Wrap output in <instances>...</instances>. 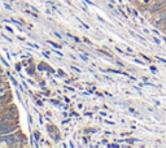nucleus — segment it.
<instances>
[{
    "label": "nucleus",
    "instance_id": "1",
    "mask_svg": "<svg viewBox=\"0 0 166 148\" xmlns=\"http://www.w3.org/2000/svg\"><path fill=\"white\" fill-rule=\"evenodd\" d=\"M166 9V1H154L152 0V3L148 4V13L149 16H154L156 13Z\"/></svg>",
    "mask_w": 166,
    "mask_h": 148
},
{
    "label": "nucleus",
    "instance_id": "2",
    "mask_svg": "<svg viewBox=\"0 0 166 148\" xmlns=\"http://www.w3.org/2000/svg\"><path fill=\"white\" fill-rule=\"evenodd\" d=\"M16 126L14 125H11L8 121H3L0 122V136L3 135H9V134H13L16 131Z\"/></svg>",
    "mask_w": 166,
    "mask_h": 148
},
{
    "label": "nucleus",
    "instance_id": "3",
    "mask_svg": "<svg viewBox=\"0 0 166 148\" xmlns=\"http://www.w3.org/2000/svg\"><path fill=\"white\" fill-rule=\"evenodd\" d=\"M48 44H51V45H52V47H55V48H61V47H60V45L57 44V43H55V42H52V40H48Z\"/></svg>",
    "mask_w": 166,
    "mask_h": 148
},
{
    "label": "nucleus",
    "instance_id": "4",
    "mask_svg": "<svg viewBox=\"0 0 166 148\" xmlns=\"http://www.w3.org/2000/svg\"><path fill=\"white\" fill-rule=\"evenodd\" d=\"M5 92V87L1 86V83H0V94H4Z\"/></svg>",
    "mask_w": 166,
    "mask_h": 148
},
{
    "label": "nucleus",
    "instance_id": "5",
    "mask_svg": "<svg viewBox=\"0 0 166 148\" xmlns=\"http://www.w3.org/2000/svg\"><path fill=\"white\" fill-rule=\"evenodd\" d=\"M134 61H135V62H138V64H140V65H144V62H143V61H140V60H138V59H134Z\"/></svg>",
    "mask_w": 166,
    "mask_h": 148
},
{
    "label": "nucleus",
    "instance_id": "6",
    "mask_svg": "<svg viewBox=\"0 0 166 148\" xmlns=\"http://www.w3.org/2000/svg\"><path fill=\"white\" fill-rule=\"evenodd\" d=\"M151 70H152V73H157V68H156V66H151Z\"/></svg>",
    "mask_w": 166,
    "mask_h": 148
},
{
    "label": "nucleus",
    "instance_id": "7",
    "mask_svg": "<svg viewBox=\"0 0 166 148\" xmlns=\"http://www.w3.org/2000/svg\"><path fill=\"white\" fill-rule=\"evenodd\" d=\"M26 13H27V15H30V16H33V17H38V16L35 15V13H31L30 11H26Z\"/></svg>",
    "mask_w": 166,
    "mask_h": 148
},
{
    "label": "nucleus",
    "instance_id": "8",
    "mask_svg": "<svg viewBox=\"0 0 166 148\" xmlns=\"http://www.w3.org/2000/svg\"><path fill=\"white\" fill-rule=\"evenodd\" d=\"M81 57H82L83 60H84V61H87V60H88V57H87L86 55H83V53H81Z\"/></svg>",
    "mask_w": 166,
    "mask_h": 148
},
{
    "label": "nucleus",
    "instance_id": "9",
    "mask_svg": "<svg viewBox=\"0 0 166 148\" xmlns=\"http://www.w3.org/2000/svg\"><path fill=\"white\" fill-rule=\"evenodd\" d=\"M124 142H128V143H134V142H138V139H128V140H124Z\"/></svg>",
    "mask_w": 166,
    "mask_h": 148
},
{
    "label": "nucleus",
    "instance_id": "10",
    "mask_svg": "<svg viewBox=\"0 0 166 148\" xmlns=\"http://www.w3.org/2000/svg\"><path fill=\"white\" fill-rule=\"evenodd\" d=\"M53 34H55V35H56V36H57V38H58V39H62V38H61V35H60L58 33H56V31H55V33H53Z\"/></svg>",
    "mask_w": 166,
    "mask_h": 148
},
{
    "label": "nucleus",
    "instance_id": "11",
    "mask_svg": "<svg viewBox=\"0 0 166 148\" xmlns=\"http://www.w3.org/2000/svg\"><path fill=\"white\" fill-rule=\"evenodd\" d=\"M166 29V20H165V22H164V25H162V27H161V30H165Z\"/></svg>",
    "mask_w": 166,
    "mask_h": 148
},
{
    "label": "nucleus",
    "instance_id": "12",
    "mask_svg": "<svg viewBox=\"0 0 166 148\" xmlns=\"http://www.w3.org/2000/svg\"><path fill=\"white\" fill-rule=\"evenodd\" d=\"M4 7H5L7 9H9V11H12V7H11V5H8V4H5V5H4Z\"/></svg>",
    "mask_w": 166,
    "mask_h": 148
},
{
    "label": "nucleus",
    "instance_id": "13",
    "mask_svg": "<svg viewBox=\"0 0 166 148\" xmlns=\"http://www.w3.org/2000/svg\"><path fill=\"white\" fill-rule=\"evenodd\" d=\"M34 136H35V139H36V140L39 139V134H38V133H35V134H34Z\"/></svg>",
    "mask_w": 166,
    "mask_h": 148
},
{
    "label": "nucleus",
    "instance_id": "14",
    "mask_svg": "<svg viewBox=\"0 0 166 148\" xmlns=\"http://www.w3.org/2000/svg\"><path fill=\"white\" fill-rule=\"evenodd\" d=\"M153 42H154V43H157V44H160V40L157 38H153Z\"/></svg>",
    "mask_w": 166,
    "mask_h": 148
},
{
    "label": "nucleus",
    "instance_id": "15",
    "mask_svg": "<svg viewBox=\"0 0 166 148\" xmlns=\"http://www.w3.org/2000/svg\"><path fill=\"white\" fill-rule=\"evenodd\" d=\"M73 69H74V70H75V72H78V73H81V70H79V69H78V68H75V66H73Z\"/></svg>",
    "mask_w": 166,
    "mask_h": 148
},
{
    "label": "nucleus",
    "instance_id": "16",
    "mask_svg": "<svg viewBox=\"0 0 166 148\" xmlns=\"http://www.w3.org/2000/svg\"><path fill=\"white\" fill-rule=\"evenodd\" d=\"M154 1H166V0H154Z\"/></svg>",
    "mask_w": 166,
    "mask_h": 148
},
{
    "label": "nucleus",
    "instance_id": "17",
    "mask_svg": "<svg viewBox=\"0 0 166 148\" xmlns=\"http://www.w3.org/2000/svg\"><path fill=\"white\" fill-rule=\"evenodd\" d=\"M164 31H165V33H166V29H165V30H164Z\"/></svg>",
    "mask_w": 166,
    "mask_h": 148
},
{
    "label": "nucleus",
    "instance_id": "18",
    "mask_svg": "<svg viewBox=\"0 0 166 148\" xmlns=\"http://www.w3.org/2000/svg\"><path fill=\"white\" fill-rule=\"evenodd\" d=\"M0 73H1V69H0Z\"/></svg>",
    "mask_w": 166,
    "mask_h": 148
}]
</instances>
